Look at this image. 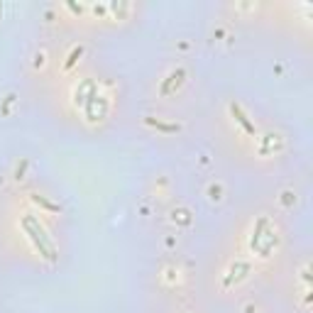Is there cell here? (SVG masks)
I'll use <instances>...</instances> for the list:
<instances>
[{"label":"cell","mask_w":313,"mask_h":313,"mask_svg":"<svg viewBox=\"0 0 313 313\" xmlns=\"http://www.w3.org/2000/svg\"><path fill=\"white\" fill-rule=\"evenodd\" d=\"M23 225H25V230H27V235L32 237V242L37 245V250H39V255H44L47 259H54V242L47 237V233H44V228L34 220L32 215H27L23 220Z\"/></svg>","instance_id":"1"},{"label":"cell","mask_w":313,"mask_h":313,"mask_svg":"<svg viewBox=\"0 0 313 313\" xmlns=\"http://www.w3.org/2000/svg\"><path fill=\"white\" fill-rule=\"evenodd\" d=\"M230 110H233V115H235V118H237V123H240V125H242V127H245V132L255 135V125H252V123H250V120H247V115H245V113H242V110H240V108H237L235 103H233V105H230Z\"/></svg>","instance_id":"2"},{"label":"cell","mask_w":313,"mask_h":313,"mask_svg":"<svg viewBox=\"0 0 313 313\" xmlns=\"http://www.w3.org/2000/svg\"><path fill=\"white\" fill-rule=\"evenodd\" d=\"M81 52H83V49H81V47H76V49L71 52V56H69V61H66V64H64V66H66V69H71V66H74V61H76L78 56H81Z\"/></svg>","instance_id":"3"}]
</instances>
